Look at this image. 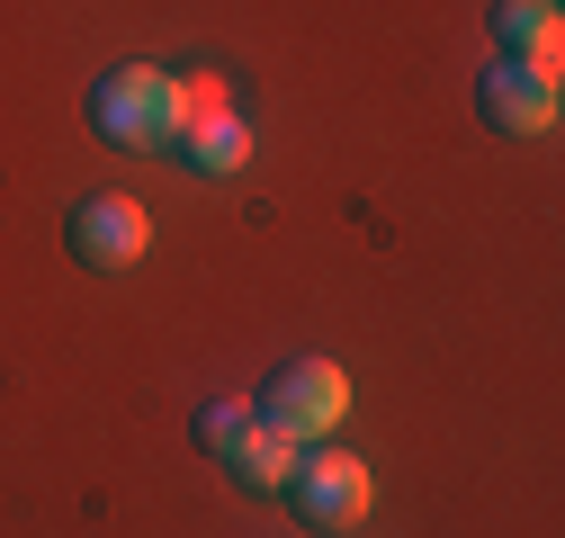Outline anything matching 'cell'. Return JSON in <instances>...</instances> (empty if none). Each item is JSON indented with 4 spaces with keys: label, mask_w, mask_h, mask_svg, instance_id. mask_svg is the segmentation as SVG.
<instances>
[{
    "label": "cell",
    "mask_w": 565,
    "mask_h": 538,
    "mask_svg": "<svg viewBox=\"0 0 565 538\" xmlns=\"http://www.w3.org/2000/svg\"><path fill=\"white\" fill-rule=\"evenodd\" d=\"M90 126H99V144L117 153H153V144H180V117H189V82L171 73V63L153 54H126L108 63V73H90Z\"/></svg>",
    "instance_id": "cell-1"
},
{
    "label": "cell",
    "mask_w": 565,
    "mask_h": 538,
    "mask_svg": "<svg viewBox=\"0 0 565 538\" xmlns=\"http://www.w3.org/2000/svg\"><path fill=\"white\" fill-rule=\"evenodd\" d=\"M484 28H493V45H503L512 63H556L565 54V10L556 0H493Z\"/></svg>",
    "instance_id": "cell-7"
},
{
    "label": "cell",
    "mask_w": 565,
    "mask_h": 538,
    "mask_svg": "<svg viewBox=\"0 0 565 538\" xmlns=\"http://www.w3.org/2000/svg\"><path fill=\"white\" fill-rule=\"evenodd\" d=\"M297 503V520L306 529H350V520H369V503H377V476H369V458H350V449H332V440H315V449H297L288 458V485H278Z\"/></svg>",
    "instance_id": "cell-3"
},
{
    "label": "cell",
    "mask_w": 565,
    "mask_h": 538,
    "mask_svg": "<svg viewBox=\"0 0 565 538\" xmlns=\"http://www.w3.org/2000/svg\"><path fill=\"white\" fill-rule=\"evenodd\" d=\"M252 413H260V431H278L288 449H315V440H332L350 422V377L332 359H278L260 377V395H252Z\"/></svg>",
    "instance_id": "cell-2"
},
{
    "label": "cell",
    "mask_w": 565,
    "mask_h": 538,
    "mask_svg": "<svg viewBox=\"0 0 565 538\" xmlns=\"http://www.w3.org/2000/svg\"><path fill=\"white\" fill-rule=\"evenodd\" d=\"M189 82V117H180V162L198 171V180H234L243 162H252V117L225 99V82L216 73H180Z\"/></svg>",
    "instance_id": "cell-4"
},
{
    "label": "cell",
    "mask_w": 565,
    "mask_h": 538,
    "mask_svg": "<svg viewBox=\"0 0 565 538\" xmlns=\"http://www.w3.org/2000/svg\"><path fill=\"white\" fill-rule=\"evenodd\" d=\"M243 431H252V404H234V395H225V404H198V449H206V458H225Z\"/></svg>",
    "instance_id": "cell-9"
},
{
    "label": "cell",
    "mask_w": 565,
    "mask_h": 538,
    "mask_svg": "<svg viewBox=\"0 0 565 538\" xmlns=\"http://www.w3.org/2000/svg\"><path fill=\"white\" fill-rule=\"evenodd\" d=\"M63 243H73L82 269H135L145 243H153V216L135 197H117V189H90V197L63 207Z\"/></svg>",
    "instance_id": "cell-6"
},
{
    "label": "cell",
    "mask_w": 565,
    "mask_h": 538,
    "mask_svg": "<svg viewBox=\"0 0 565 538\" xmlns=\"http://www.w3.org/2000/svg\"><path fill=\"white\" fill-rule=\"evenodd\" d=\"M288 458H297V449L278 440V431H260V413H252V431H243V440H234L216 466H225V476H234L243 494H278V485H288Z\"/></svg>",
    "instance_id": "cell-8"
},
{
    "label": "cell",
    "mask_w": 565,
    "mask_h": 538,
    "mask_svg": "<svg viewBox=\"0 0 565 538\" xmlns=\"http://www.w3.org/2000/svg\"><path fill=\"white\" fill-rule=\"evenodd\" d=\"M556 63H512V54H493L484 73H476V117L493 134H556Z\"/></svg>",
    "instance_id": "cell-5"
}]
</instances>
